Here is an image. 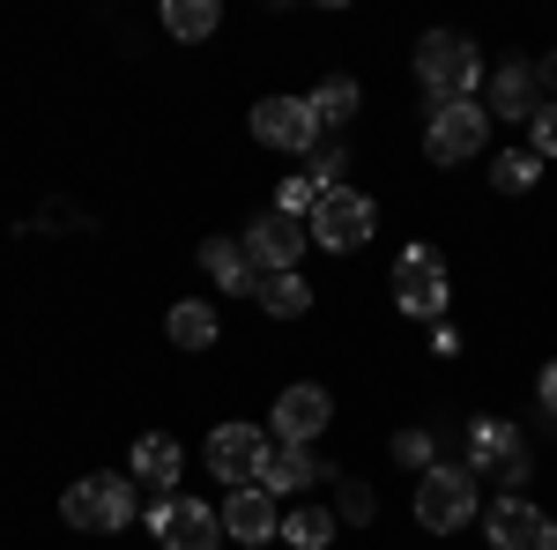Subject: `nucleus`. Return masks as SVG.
I'll return each mask as SVG.
<instances>
[{"instance_id": "obj_1", "label": "nucleus", "mask_w": 557, "mask_h": 550, "mask_svg": "<svg viewBox=\"0 0 557 550\" xmlns=\"http://www.w3.org/2000/svg\"><path fill=\"white\" fill-rule=\"evenodd\" d=\"M417 83L431 89V105H461L483 89V52L461 30H424L417 38Z\"/></svg>"}, {"instance_id": "obj_2", "label": "nucleus", "mask_w": 557, "mask_h": 550, "mask_svg": "<svg viewBox=\"0 0 557 550\" xmlns=\"http://www.w3.org/2000/svg\"><path fill=\"white\" fill-rule=\"evenodd\" d=\"M134 513H141L134 476H83V484H67V499H60V521L83 528V536H120V528H134Z\"/></svg>"}, {"instance_id": "obj_3", "label": "nucleus", "mask_w": 557, "mask_h": 550, "mask_svg": "<svg viewBox=\"0 0 557 550\" xmlns=\"http://www.w3.org/2000/svg\"><path fill=\"white\" fill-rule=\"evenodd\" d=\"M461 468H469L475 484H483V476H498L506 491H520V484H528V439H520V424L475 417L469 431H461Z\"/></svg>"}, {"instance_id": "obj_4", "label": "nucleus", "mask_w": 557, "mask_h": 550, "mask_svg": "<svg viewBox=\"0 0 557 550\" xmlns=\"http://www.w3.org/2000/svg\"><path fill=\"white\" fill-rule=\"evenodd\" d=\"M475 521V476L461 462H438L431 476H417V528L424 536H454Z\"/></svg>"}, {"instance_id": "obj_5", "label": "nucleus", "mask_w": 557, "mask_h": 550, "mask_svg": "<svg viewBox=\"0 0 557 550\" xmlns=\"http://www.w3.org/2000/svg\"><path fill=\"white\" fill-rule=\"evenodd\" d=\"M305 231H312V246H320V254H357V246L380 231V209H372V194L335 186V194H320V209L305 216Z\"/></svg>"}, {"instance_id": "obj_6", "label": "nucleus", "mask_w": 557, "mask_h": 550, "mask_svg": "<svg viewBox=\"0 0 557 550\" xmlns=\"http://www.w3.org/2000/svg\"><path fill=\"white\" fill-rule=\"evenodd\" d=\"M275 462V439H268V424H215L209 431V476H223L231 491H246L260 484Z\"/></svg>"}, {"instance_id": "obj_7", "label": "nucleus", "mask_w": 557, "mask_h": 550, "mask_svg": "<svg viewBox=\"0 0 557 550\" xmlns=\"http://www.w3.org/2000/svg\"><path fill=\"white\" fill-rule=\"evenodd\" d=\"M483 142H491V112L461 97V105H431V127H424V157L431 164H469L483 157Z\"/></svg>"}, {"instance_id": "obj_8", "label": "nucleus", "mask_w": 557, "mask_h": 550, "mask_svg": "<svg viewBox=\"0 0 557 550\" xmlns=\"http://www.w3.org/2000/svg\"><path fill=\"white\" fill-rule=\"evenodd\" d=\"M394 305L409 313V320H446V260L431 254V246H409V254L394 260Z\"/></svg>"}, {"instance_id": "obj_9", "label": "nucleus", "mask_w": 557, "mask_h": 550, "mask_svg": "<svg viewBox=\"0 0 557 550\" xmlns=\"http://www.w3.org/2000/svg\"><path fill=\"white\" fill-rule=\"evenodd\" d=\"M149 536L164 550H215L223 543V513L201 506V499H186V491H172V499L149 506Z\"/></svg>"}, {"instance_id": "obj_10", "label": "nucleus", "mask_w": 557, "mask_h": 550, "mask_svg": "<svg viewBox=\"0 0 557 550\" xmlns=\"http://www.w3.org/2000/svg\"><path fill=\"white\" fill-rule=\"evenodd\" d=\"M305 246H312V231H305L298 216H283L275 201H268V209L246 223V254H253L260 276H290V268L305 260Z\"/></svg>"}, {"instance_id": "obj_11", "label": "nucleus", "mask_w": 557, "mask_h": 550, "mask_svg": "<svg viewBox=\"0 0 557 550\" xmlns=\"http://www.w3.org/2000/svg\"><path fill=\"white\" fill-rule=\"evenodd\" d=\"M253 142L260 149H283V157H305V149H320V120H312L305 97H260L253 105Z\"/></svg>"}, {"instance_id": "obj_12", "label": "nucleus", "mask_w": 557, "mask_h": 550, "mask_svg": "<svg viewBox=\"0 0 557 550\" xmlns=\"http://www.w3.org/2000/svg\"><path fill=\"white\" fill-rule=\"evenodd\" d=\"M327 417H335L327 387L298 380V387H283V394H275V417H268V439H275V447H312V439L327 431Z\"/></svg>"}, {"instance_id": "obj_13", "label": "nucleus", "mask_w": 557, "mask_h": 550, "mask_svg": "<svg viewBox=\"0 0 557 550\" xmlns=\"http://www.w3.org/2000/svg\"><path fill=\"white\" fill-rule=\"evenodd\" d=\"M483 536H491V550H550L557 528L543 521V506H528L520 491H506L498 506L483 513Z\"/></svg>"}, {"instance_id": "obj_14", "label": "nucleus", "mask_w": 557, "mask_h": 550, "mask_svg": "<svg viewBox=\"0 0 557 550\" xmlns=\"http://www.w3.org/2000/svg\"><path fill=\"white\" fill-rule=\"evenodd\" d=\"M535 60H498V75H483V112L491 120H535Z\"/></svg>"}, {"instance_id": "obj_15", "label": "nucleus", "mask_w": 557, "mask_h": 550, "mask_svg": "<svg viewBox=\"0 0 557 550\" xmlns=\"http://www.w3.org/2000/svg\"><path fill=\"white\" fill-rule=\"evenodd\" d=\"M223 536L231 543H275L283 536V513H275V491H260V484H246V491H231L223 499Z\"/></svg>"}, {"instance_id": "obj_16", "label": "nucleus", "mask_w": 557, "mask_h": 550, "mask_svg": "<svg viewBox=\"0 0 557 550\" xmlns=\"http://www.w3.org/2000/svg\"><path fill=\"white\" fill-rule=\"evenodd\" d=\"M201 268L223 297H260V268L246 254V239H201Z\"/></svg>"}, {"instance_id": "obj_17", "label": "nucleus", "mask_w": 557, "mask_h": 550, "mask_svg": "<svg viewBox=\"0 0 557 550\" xmlns=\"http://www.w3.org/2000/svg\"><path fill=\"white\" fill-rule=\"evenodd\" d=\"M178 468H186V454H178L172 431H141V439H134L127 476H141L149 491H164V499H172V491H178Z\"/></svg>"}, {"instance_id": "obj_18", "label": "nucleus", "mask_w": 557, "mask_h": 550, "mask_svg": "<svg viewBox=\"0 0 557 550\" xmlns=\"http://www.w3.org/2000/svg\"><path fill=\"white\" fill-rule=\"evenodd\" d=\"M320 476H335V468L312 462V447H275V462H268V476H260V491H275V499H298V491H312Z\"/></svg>"}, {"instance_id": "obj_19", "label": "nucleus", "mask_w": 557, "mask_h": 550, "mask_svg": "<svg viewBox=\"0 0 557 550\" xmlns=\"http://www.w3.org/2000/svg\"><path fill=\"white\" fill-rule=\"evenodd\" d=\"M305 105H312V120H320V127H343V120H357V105H364V89L349 83V75H327V83L312 89Z\"/></svg>"}, {"instance_id": "obj_20", "label": "nucleus", "mask_w": 557, "mask_h": 550, "mask_svg": "<svg viewBox=\"0 0 557 550\" xmlns=\"http://www.w3.org/2000/svg\"><path fill=\"white\" fill-rule=\"evenodd\" d=\"M215 23H223V8H215V0H164V30L186 38V45L215 38Z\"/></svg>"}, {"instance_id": "obj_21", "label": "nucleus", "mask_w": 557, "mask_h": 550, "mask_svg": "<svg viewBox=\"0 0 557 550\" xmlns=\"http://www.w3.org/2000/svg\"><path fill=\"white\" fill-rule=\"evenodd\" d=\"M268 320H298L305 305H312V291H305V276L290 268V276H260V297H253Z\"/></svg>"}, {"instance_id": "obj_22", "label": "nucleus", "mask_w": 557, "mask_h": 550, "mask_svg": "<svg viewBox=\"0 0 557 550\" xmlns=\"http://www.w3.org/2000/svg\"><path fill=\"white\" fill-rule=\"evenodd\" d=\"M164 335H172L178 350H209V342H215V313L201 305V297H178L172 320H164Z\"/></svg>"}, {"instance_id": "obj_23", "label": "nucleus", "mask_w": 557, "mask_h": 550, "mask_svg": "<svg viewBox=\"0 0 557 550\" xmlns=\"http://www.w3.org/2000/svg\"><path fill=\"white\" fill-rule=\"evenodd\" d=\"M283 543H298V550H327V543H335V513H327V506H298V513H283Z\"/></svg>"}, {"instance_id": "obj_24", "label": "nucleus", "mask_w": 557, "mask_h": 550, "mask_svg": "<svg viewBox=\"0 0 557 550\" xmlns=\"http://www.w3.org/2000/svg\"><path fill=\"white\" fill-rule=\"evenodd\" d=\"M535 157H528V149H506V157H498V164H491V186H498V194H528V186H535Z\"/></svg>"}, {"instance_id": "obj_25", "label": "nucleus", "mask_w": 557, "mask_h": 550, "mask_svg": "<svg viewBox=\"0 0 557 550\" xmlns=\"http://www.w3.org/2000/svg\"><path fill=\"white\" fill-rule=\"evenodd\" d=\"M394 462L431 476V468H438V439H431V431H401V439H394Z\"/></svg>"}, {"instance_id": "obj_26", "label": "nucleus", "mask_w": 557, "mask_h": 550, "mask_svg": "<svg viewBox=\"0 0 557 550\" xmlns=\"http://www.w3.org/2000/svg\"><path fill=\"white\" fill-rule=\"evenodd\" d=\"M275 209H283V216H298V223H305L312 209H320V186H312V171H298V179H283V194H275Z\"/></svg>"}, {"instance_id": "obj_27", "label": "nucleus", "mask_w": 557, "mask_h": 550, "mask_svg": "<svg viewBox=\"0 0 557 550\" xmlns=\"http://www.w3.org/2000/svg\"><path fill=\"white\" fill-rule=\"evenodd\" d=\"M528 157H535V164L557 157V105H535V120H528Z\"/></svg>"}, {"instance_id": "obj_28", "label": "nucleus", "mask_w": 557, "mask_h": 550, "mask_svg": "<svg viewBox=\"0 0 557 550\" xmlns=\"http://www.w3.org/2000/svg\"><path fill=\"white\" fill-rule=\"evenodd\" d=\"M343 521H372V491L364 484H343Z\"/></svg>"}, {"instance_id": "obj_29", "label": "nucleus", "mask_w": 557, "mask_h": 550, "mask_svg": "<svg viewBox=\"0 0 557 550\" xmlns=\"http://www.w3.org/2000/svg\"><path fill=\"white\" fill-rule=\"evenodd\" d=\"M535 402H543V417H557V357L543 365V380H535Z\"/></svg>"}, {"instance_id": "obj_30", "label": "nucleus", "mask_w": 557, "mask_h": 550, "mask_svg": "<svg viewBox=\"0 0 557 550\" xmlns=\"http://www.w3.org/2000/svg\"><path fill=\"white\" fill-rule=\"evenodd\" d=\"M535 83L550 89V105H557V52H543V60H535Z\"/></svg>"}, {"instance_id": "obj_31", "label": "nucleus", "mask_w": 557, "mask_h": 550, "mask_svg": "<svg viewBox=\"0 0 557 550\" xmlns=\"http://www.w3.org/2000/svg\"><path fill=\"white\" fill-rule=\"evenodd\" d=\"M550 550H557V543H550Z\"/></svg>"}]
</instances>
